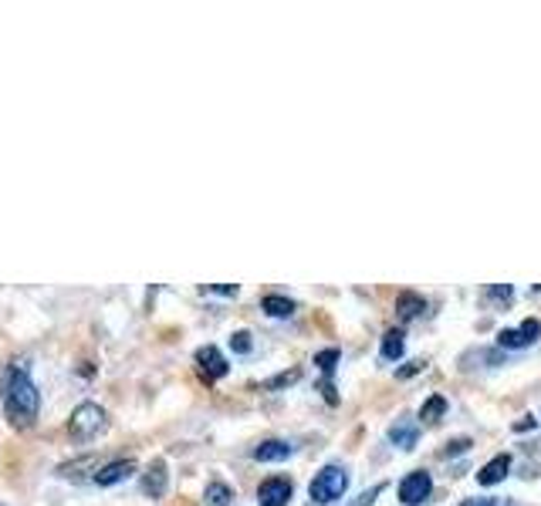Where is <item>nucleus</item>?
<instances>
[{"label": "nucleus", "mask_w": 541, "mask_h": 506, "mask_svg": "<svg viewBox=\"0 0 541 506\" xmlns=\"http://www.w3.org/2000/svg\"><path fill=\"white\" fill-rule=\"evenodd\" d=\"M261 307H264L268 317H291L298 311V304L291 301V297H284V294H268V297L261 301Z\"/></svg>", "instance_id": "nucleus-16"}, {"label": "nucleus", "mask_w": 541, "mask_h": 506, "mask_svg": "<svg viewBox=\"0 0 541 506\" xmlns=\"http://www.w3.org/2000/svg\"><path fill=\"white\" fill-rule=\"evenodd\" d=\"M420 439V426L413 422V418H396L393 426H389V443L400 445V449H413Z\"/></svg>", "instance_id": "nucleus-11"}, {"label": "nucleus", "mask_w": 541, "mask_h": 506, "mask_svg": "<svg viewBox=\"0 0 541 506\" xmlns=\"http://www.w3.org/2000/svg\"><path fill=\"white\" fill-rule=\"evenodd\" d=\"M214 294H227V297H233L237 294V284H227V287H210Z\"/></svg>", "instance_id": "nucleus-26"}, {"label": "nucleus", "mask_w": 541, "mask_h": 506, "mask_svg": "<svg viewBox=\"0 0 541 506\" xmlns=\"http://www.w3.org/2000/svg\"><path fill=\"white\" fill-rule=\"evenodd\" d=\"M348 490V473L342 466H325L315 473V480H311L308 486V496L315 500L318 506H328L336 503V500H342Z\"/></svg>", "instance_id": "nucleus-3"}, {"label": "nucleus", "mask_w": 541, "mask_h": 506, "mask_svg": "<svg viewBox=\"0 0 541 506\" xmlns=\"http://www.w3.org/2000/svg\"><path fill=\"white\" fill-rule=\"evenodd\" d=\"M379 493H383V486H373V490H365V493H362L352 506H373V500H375Z\"/></svg>", "instance_id": "nucleus-24"}, {"label": "nucleus", "mask_w": 541, "mask_h": 506, "mask_svg": "<svg viewBox=\"0 0 541 506\" xmlns=\"http://www.w3.org/2000/svg\"><path fill=\"white\" fill-rule=\"evenodd\" d=\"M488 297L490 301H511V297H515V291H511V287H508V284H504V287H488Z\"/></svg>", "instance_id": "nucleus-23"}, {"label": "nucleus", "mask_w": 541, "mask_h": 506, "mask_svg": "<svg viewBox=\"0 0 541 506\" xmlns=\"http://www.w3.org/2000/svg\"><path fill=\"white\" fill-rule=\"evenodd\" d=\"M291 493H295V486H291L288 476H270V480H264L258 486V503L261 506H288Z\"/></svg>", "instance_id": "nucleus-7"}, {"label": "nucleus", "mask_w": 541, "mask_h": 506, "mask_svg": "<svg viewBox=\"0 0 541 506\" xmlns=\"http://www.w3.org/2000/svg\"><path fill=\"white\" fill-rule=\"evenodd\" d=\"M508 469H511V455H504V453L494 455L490 463H484V466H480V473H477V483H480V486H498V483L508 476Z\"/></svg>", "instance_id": "nucleus-13"}, {"label": "nucleus", "mask_w": 541, "mask_h": 506, "mask_svg": "<svg viewBox=\"0 0 541 506\" xmlns=\"http://www.w3.org/2000/svg\"><path fill=\"white\" fill-rule=\"evenodd\" d=\"M231 503H233L231 483H223V480L206 483V490H204V506H231Z\"/></svg>", "instance_id": "nucleus-15"}, {"label": "nucleus", "mask_w": 541, "mask_h": 506, "mask_svg": "<svg viewBox=\"0 0 541 506\" xmlns=\"http://www.w3.org/2000/svg\"><path fill=\"white\" fill-rule=\"evenodd\" d=\"M298 379H301V371H298V368H291V371L274 375V379L264 381V389H268V392H274V389H284V385H291V381H298Z\"/></svg>", "instance_id": "nucleus-20"}, {"label": "nucleus", "mask_w": 541, "mask_h": 506, "mask_svg": "<svg viewBox=\"0 0 541 506\" xmlns=\"http://www.w3.org/2000/svg\"><path fill=\"white\" fill-rule=\"evenodd\" d=\"M477 506H501V503H498V500H480Z\"/></svg>", "instance_id": "nucleus-27"}, {"label": "nucleus", "mask_w": 541, "mask_h": 506, "mask_svg": "<svg viewBox=\"0 0 541 506\" xmlns=\"http://www.w3.org/2000/svg\"><path fill=\"white\" fill-rule=\"evenodd\" d=\"M0 398H4V416L14 429H31L41 416V392L34 379L27 375V365L14 361L0 375Z\"/></svg>", "instance_id": "nucleus-1"}, {"label": "nucleus", "mask_w": 541, "mask_h": 506, "mask_svg": "<svg viewBox=\"0 0 541 506\" xmlns=\"http://www.w3.org/2000/svg\"><path fill=\"white\" fill-rule=\"evenodd\" d=\"M132 473H136V459H116V463H109L95 473V483L99 486H116V483L129 480Z\"/></svg>", "instance_id": "nucleus-10"}, {"label": "nucleus", "mask_w": 541, "mask_h": 506, "mask_svg": "<svg viewBox=\"0 0 541 506\" xmlns=\"http://www.w3.org/2000/svg\"><path fill=\"white\" fill-rule=\"evenodd\" d=\"M430 493H433V480H430V473H423V469H413L410 476L400 483V500L406 506L426 503Z\"/></svg>", "instance_id": "nucleus-5"}, {"label": "nucleus", "mask_w": 541, "mask_h": 506, "mask_svg": "<svg viewBox=\"0 0 541 506\" xmlns=\"http://www.w3.org/2000/svg\"><path fill=\"white\" fill-rule=\"evenodd\" d=\"M291 453H295V445L288 443V439H264V443L254 449V459H258V463H284Z\"/></svg>", "instance_id": "nucleus-12"}, {"label": "nucleus", "mask_w": 541, "mask_h": 506, "mask_svg": "<svg viewBox=\"0 0 541 506\" xmlns=\"http://www.w3.org/2000/svg\"><path fill=\"white\" fill-rule=\"evenodd\" d=\"M538 334H541V321H535V317H528L521 328H504V331H498V344L501 348H511V351H517V348H528V344H535L538 342Z\"/></svg>", "instance_id": "nucleus-6"}, {"label": "nucleus", "mask_w": 541, "mask_h": 506, "mask_svg": "<svg viewBox=\"0 0 541 506\" xmlns=\"http://www.w3.org/2000/svg\"><path fill=\"white\" fill-rule=\"evenodd\" d=\"M166 483H169V473H166V463L163 459H156L153 466L142 473V493L159 500V496L166 493Z\"/></svg>", "instance_id": "nucleus-9"}, {"label": "nucleus", "mask_w": 541, "mask_h": 506, "mask_svg": "<svg viewBox=\"0 0 541 506\" xmlns=\"http://www.w3.org/2000/svg\"><path fill=\"white\" fill-rule=\"evenodd\" d=\"M109 429V412L99 402H81L75 405V412L68 416V436L75 443H91Z\"/></svg>", "instance_id": "nucleus-2"}, {"label": "nucleus", "mask_w": 541, "mask_h": 506, "mask_svg": "<svg viewBox=\"0 0 541 506\" xmlns=\"http://www.w3.org/2000/svg\"><path fill=\"white\" fill-rule=\"evenodd\" d=\"M443 412H447V398H443V395H430L423 402V408H420V418H423V422H437Z\"/></svg>", "instance_id": "nucleus-18"}, {"label": "nucleus", "mask_w": 541, "mask_h": 506, "mask_svg": "<svg viewBox=\"0 0 541 506\" xmlns=\"http://www.w3.org/2000/svg\"><path fill=\"white\" fill-rule=\"evenodd\" d=\"M231 348H233L237 354H247V351H251V348H254V338H251V331H233Z\"/></svg>", "instance_id": "nucleus-21"}, {"label": "nucleus", "mask_w": 541, "mask_h": 506, "mask_svg": "<svg viewBox=\"0 0 541 506\" xmlns=\"http://www.w3.org/2000/svg\"><path fill=\"white\" fill-rule=\"evenodd\" d=\"M423 311H426V301L416 291H403L400 297H396V314H400L403 321H413V317H420Z\"/></svg>", "instance_id": "nucleus-14"}, {"label": "nucleus", "mask_w": 541, "mask_h": 506, "mask_svg": "<svg viewBox=\"0 0 541 506\" xmlns=\"http://www.w3.org/2000/svg\"><path fill=\"white\" fill-rule=\"evenodd\" d=\"M95 473H99V455H78V459H68L58 466V476L62 480H71V483H81V480H95Z\"/></svg>", "instance_id": "nucleus-8"}, {"label": "nucleus", "mask_w": 541, "mask_h": 506, "mask_svg": "<svg viewBox=\"0 0 541 506\" xmlns=\"http://www.w3.org/2000/svg\"><path fill=\"white\" fill-rule=\"evenodd\" d=\"M403 351H406V334H403V328H389L386 334H383V358H386V361H400Z\"/></svg>", "instance_id": "nucleus-17"}, {"label": "nucleus", "mask_w": 541, "mask_h": 506, "mask_svg": "<svg viewBox=\"0 0 541 506\" xmlns=\"http://www.w3.org/2000/svg\"><path fill=\"white\" fill-rule=\"evenodd\" d=\"M423 361H410V365H406V368H403V371H400V379H410V375H416V371H423Z\"/></svg>", "instance_id": "nucleus-25"}, {"label": "nucleus", "mask_w": 541, "mask_h": 506, "mask_svg": "<svg viewBox=\"0 0 541 506\" xmlns=\"http://www.w3.org/2000/svg\"><path fill=\"white\" fill-rule=\"evenodd\" d=\"M470 445H474V443H470V439H453V443H447V445H443V453H440V455H443V459H451V455H460V453H467V449H470Z\"/></svg>", "instance_id": "nucleus-22"}, {"label": "nucleus", "mask_w": 541, "mask_h": 506, "mask_svg": "<svg viewBox=\"0 0 541 506\" xmlns=\"http://www.w3.org/2000/svg\"><path fill=\"white\" fill-rule=\"evenodd\" d=\"M338 358H342V354H338V348H325V351L315 354V365L322 368L325 375H332V371H336V365H338Z\"/></svg>", "instance_id": "nucleus-19"}, {"label": "nucleus", "mask_w": 541, "mask_h": 506, "mask_svg": "<svg viewBox=\"0 0 541 506\" xmlns=\"http://www.w3.org/2000/svg\"><path fill=\"white\" fill-rule=\"evenodd\" d=\"M194 365H196V371H200L206 381H217V379H223V375L231 371V365H227L223 351H220V348H214V344H204V348H196Z\"/></svg>", "instance_id": "nucleus-4"}]
</instances>
